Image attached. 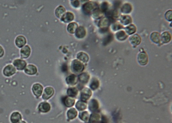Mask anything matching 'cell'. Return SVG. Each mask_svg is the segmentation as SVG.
Segmentation results:
<instances>
[{
	"mask_svg": "<svg viewBox=\"0 0 172 123\" xmlns=\"http://www.w3.org/2000/svg\"><path fill=\"white\" fill-rule=\"evenodd\" d=\"M16 71V69L14 68V66L11 65H9L5 67L3 71V73L6 76L9 77L15 74Z\"/></svg>",
	"mask_w": 172,
	"mask_h": 123,
	"instance_id": "ba28073f",
	"label": "cell"
},
{
	"mask_svg": "<svg viewBox=\"0 0 172 123\" xmlns=\"http://www.w3.org/2000/svg\"><path fill=\"white\" fill-rule=\"evenodd\" d=\"M92 14L93 17V18L96 19H97L101 18L103 17V13L98 8L94 10Z\"/></svg>",
	"mask_w": 172,
	"mask_h": 123,
	"instance_id": "d6a6232c",
	"label": "cell"
},
{
	"mask_svg": "<svg viewBox=\"0 0 172 123\" xmlns=\"http://www.w3.org/2000/svg\"><path fill=\"white\" fill-rule=\"evenodd\" d=\"M72 5L75 7H77L80 5V3L78 1H71Z\"/></svg>",
	"mask_w": 172,
	"mask_h": 123,
	"instance_id": "ee69618b",
	"label": "cell"
},
{
	"mask_svg": "<svg viewBox=\"0 0 172 123\" xmlns=\"http://www.w3.org/2000/svg\"><path fill=\"white\" fill-rule=\"evenodd\" d=\"M112 21L110 20L108 18H103L102 19L99 20L98 23V26L101 28H108L112 22Z\"/></svg>",
	"mask_w": 172,
	"mask_h": 123,
	"instance_id": "8fae6325",
	"label": "cell"
},
{
	"mask_svg": "<svg viewBox=\"0 0 172 123\" xmlns=\"http://www.w3.org/2000/svg\"><path fill=\"white\" fill-rule=\"evenodd\" d=\"M18 123H26L25 121H21L20 122H19Z\"/></svg>",
	"mask_w": 172,
	"mask_h": 123,
	"instance_id": "681fc988",
	"label": "cell"
},
{
	"mask_svg": "<svg viewBox=\"0 0 172 123\" xmlns=\"http://www.w3.org/2000/svg\"><path fill=\"white\" fill-rule=\"evenodd\" d=\"M99 104L96 99H92L90 101L89 104V108L91 112H95L98 109Z\"/></svg>",
	"mask_w": 172,
	"mask_h": 123,
	"instance_id": "ac0fdd59",
	"label": "cell"
},
{
	"mask_svg": "<svg viewBox=\"0 0 172 123\" xmlns=\"http://www.w3.org/2000/svg\"><path fill=\"white\" fill-rule=\"evenodd\" d=\"M31 53V49L28 46H26L23 47L21 50L20 54L21 57L22 58H27L30 55Z\"/></svg>",
	"mask_w": 172,
	"mask_h": 123,
	"instance_id": "44dd1931",
	"label": "cell"
},
{
	"mask_svg": "<svg viewBox=\"0 0 172 123\" xmlns=\"http://www.w3.org/2000/svg\"><path fill=\"white\" fill-rule=\"evenodd\" d=\"M99 8V5L97 3L93 1H89L87 2L83 5L82 10L83 12L86 14H90L92 13L93 12Z\"/></svg>",
	"mask_w": 172,
	"mask_h": 123,
	"instance_id": "6da1fadb",
	"label": "cell"
},
{
	"mask_svg": "<svg viewBox=\"0 0 172 123\" xmlns=\"http://www.w3.org/2000/svg\"><path fill=\"white\" fill-rule=\"evenodd\" d=\"M137 60L138 63L141 65L144 66L146 65L148 61V57L147 54L145 51H142L138 54Z\"/></svg>",
	"mask_w": 172,
	"mask_h": 123,
	"instance_id": "3957f363",
	"label": "cell"
},
{
	"mask_svg": "<svg viewBox=\"0 0 172 123\" xmlns=\"http://www.w3.org/2000/svg\"><path fill=\"white\" fill-rule=\"evenodd\" d=\"M108 28H101L100 30V32L102 33H105L108 32Z\"/></svg>",
	"mask_w": 172,
	"mask_h": 123,
	"instance_id": "f6af8a7d",
	"label": "cell"
},
{
	"mask_svg": "<svg viewBox=\"0 0 172 123\" xmlns=\"http://www.w3.org/2000/svg\"><path fill=\"white\" fill-rule=\"evenodd\" d=\"M13 65L18 70H22L26 67V63L23 60L17 59L13 62Z\"/></svg>",
	"mask_w": 172,
	"mask_h": 123,
	"instance_id": "4fadbf2b",
	"label": "cell"
},
{
	"mask_svg": "<svg viewBox=\"0 0 172 123\" xmlns=\"http://www.w3.org/2000/svg\"><path fill=\"white\" fill-rule=\"evenodd\" d=\"M86 35V31L83 27L80 26L77 28L75 32V35L78 38H83Z\"/></svg>",
	"mask_w": 172,
	"mask_h": 123,
	"instance_id": "2e32d148",
	"label": "cell"
},
{
	"mask_svg": "<svg viewBox=\"0 0 172 123\" xmlns=\"http://www.w3.org/2000/svg\"><path fill=\"white\" fill-rule=\"evenodd\" d=\"M171 40V35L169 32H164L161 35V41L163 44H167Z\"/></svg>",
	"mask_w": 172,
	"mask_h": 123,
	"instance_id": "5bb4252c",
	"label": "cell"
},
{
	"mask_svg": "<svg viewBox=\"0 0 172 123\" xmlns=\"http://www.w3.org/2000/svg\"><path fill=\"white\" fill-rule=\"evenodd\" d=\"M75 106L79 111H83L87 108V104L85 102L79 101L77 102Z\"/></svg>",
	"mask_w": 172,
	"mask_h": 123,
	"instance_id": "e575fe53",
	"label": "cell"
},
{
	"mask_svg": "<svg viewBox=\"0 0 172 123\" xmlns=\"http://www.w3.org/2000/svg\"><path fill=\"white\" fill-rule=\"evenodd\" d=\"M120 24L124 26H126L131 24L132 22V19L131 17L128 15H122L120 18Z\"/></svg>",
	"mask_w": 172,
	"mask_h": 123,
	"instance_id": "7c38bea8",
	"label": "cell"
},
{
	"mask_svg": "<svg viewBox=\"0 0 172 123\" xmlns=\"http://www.w3.org/2000/svg\"><path fill=\"white\" fill-rule=\"evenodd\" d=\"M114 39V36L111 33L108 34L107 35L105 36V38L103 39V45L104 46H106L111 43Z\"/></svg>",
	"mask_w": 172,
	"mask_h": 123,
	"instance_id": "f546056e",
	"label": "cell"
},
{
	"mask_svg": "<svg viewBox=\"0 0 172 123\" xmlns=\"http://www.w3.org/2000/svg\"><path fill=\"white\" fill-rule=\"evenodd\" d=\"M106 17L112 20V21H114L116 19H118L119 17L118 10L115 9H110L108 10L105 13Z\"/></svg>",
	"mask_w": 172,
	"mask_h": 123,
	"instance_id": "277c9868",
	"label": "cell"
},
{
	"mask_svg": "<svg viewBox=\"0 0 172 123\" xmlns=\"http://www.w3.org/2000/svg\"><path fill=\"white\" fill-rule=\"evenodd\" d=\"M25 71L26 74H28V75H34L37 73V68L32 65H29L26 67Z\"/></svg>",
	"mask_w": 172,
	"mask_h": 123,
	"instance_id": "484cf974",
	"label": "cell"
},
{
	"mask_svg": "<svg viewBox=\"0 0 172 123\" xmlns=\"http://www.w3.org/2000/svg\"><path fill=\"white\" fill-rule=\"evenodd\" d=\"M151 40L156 44H158L161 42V35L157 32H153L150 35Z\"/></svg>",
	"mask_w": 172,
	"mask_h": 123,
	"instance_id": "e0dca14e",
	"label": "cell"
},
{
	"mask_svg": "<svg viewBox=\"0 0 172 123\" xmlns=\"http://www.w3.org/2000/svg\"><path fill=\"white\" fill-rule=\"evenodd\" d=\"M77 112L75 108H71L68 110L67 116L69 120H73L76 118Z\"/></svg>",
	"mask_w": 172,
	"mask_h": 123,
	"instance_id": "4dcf8cb0",
	"label": "cell"
},
{
	"mask_svg": "<svg viewBox=\"0 0 172 123\" xmlns=\"http://www.w3.org/2000/svg\"><path fill=\"white\" fill-rule=\"evenodd\" d=\"M102 123H107V120H106V118L103 116L102 118Z\"/></svg>",
	"mask_w": 172,
	"mask_h": 123,
	"instance_id": "7dc6e473",
	"label": "cell"
},
{
	"mask_svg": "<svg viewBox=\"0 0 172 123\" xmlns=\"http://www.w3.org/2000/svg\"><path fill=\"white\" fill-rule=\"evenodd\" d=\"M51 106L47 102H42L38 106V109L40 112L47 113L50 111Z\"/></svg>",
	"mask_w": 172,
	"mask_h": 123,
	"instance_id": "30bf717a",
	"label": "cell"
},
{
	"mask_svg": "<svg viewBox=\"0 0 172 123\" xmlns=\"http://www.w3.org/2000/svg\"><path fill=\"white\" fill-rule=\"evenodd\" d=\"M165 18L168 21L171 22L172 19V10L167 11L165 14Z\"/></svg>",
	"mask_w": 172,
	"mask_h": 123,
	"instance_id": "b9f144b4",
	"label": "cell"
},
{
	"mask_svg": "<svg viewBox=\"0 0 172 123\" xmlns=\"http://www.w3.org/2000/svg\"><path fill=\"white\" fill-rule=\"evenodd\" d=\"M90 76L89 74L86 72L82 73L78 76L79 81L82 84H86L88 82L90 79Z\"/></svg>",
	"mask_w": 172,
	"mask_h": 123,
	"instance_id": "d6986e66",
	"label": "cell"
},
{
	"mask_svg": "<svg viewBox=\"0 0 172 123\" xmlns=\"http://www.w3.org/2000/svg\"><path fill=\"white\" fill-rule=\"evenodd\" d=\"M62 69H64V71H66L67 69V65H63V67H62Z\"/></svg>",
	"mask_w": 172,
	"mask_h": 123,
	"instance_id": "c3c4849f",
	"label": "cell"
},
{
	"mask_svg": "<svg viewBox=\"0 0 172 123\" xmlns=\"http://www.w3.org/2000/svg\"><path fill=\"white\" fill-rule=\"evenodd\" d=\"M121 5V2L120 1H114V9L118 10V9L120 8Z\"/></svg>",
	"mask_w": 172,
	"mask_h": 123,
	"instance_id": "7bdbcfd3",
	"label": "cell"
},
{
	"mask_svg": "<svg viewBox=\"0 0 172 123\" xmlns=\"http://www.w3.org/2000/svg\"><path fill=\"white\" fill-rule=\"evenodd\" d=\"M4 51L3 48L0 46V57H2L4 55Z\"/></svg>",
	"mask_w": 172,
	"mask_h": 123,
	"instance_id": "bcb514c9",
	"label": "cell"
},
{
	"mask_svg": "<svg viewBox=\"0 0 172 123\" xmlns=\"http://www.w3.org/2000/svg\"><path fill=\"white\" fill-rule=\"evenodd\" d=\"M64 105L67 107L73 106L75 103V100L71 98L66 97L63 99Z\"/></svg>",
	"mask_w": 172,
	"mask_h": 123,
	"instance_id": "f1b7e54d",
	"label": "cell"
},
{
	"mask_svg": "<svg viewBox=\"0 0 172 123\" xmlns=\"http://www.w3.org/2000/svg\"><path fill=\"white\" fill-rule=\"evenodd\" d=\"M65 10L64 7L60 6L56 10V14L58 17H62L65 13Z\"/></svg>",
	"mask_w": 172,
	"mask_h": 123,
	"instance_id": "d590c367",
	"label": "cell"
},
{
	"mask_svg": "<svg viewBox=\"0 0 172 123\" xmlns=\"http://www.w3.org/2000/svg\"><path fill=\"white\" fill-rule=\"evenodd\" d=\"M10 119L12 123H18L22 120V115L18 112H14L11 115Z\"/></svg>",
	"mask_w": 172,
	"mask_h": 123,
	"instance_id": "9a60e30c",
	"label": "cell"
},
{
	"mask_svg": "<svg viewBox=\"0 0 172 123\" xmlns=\"http://www.w3.org/2000/svg\"><path fill=\"white\" fill-rule=\"evenodd\" d=\"M26 43V38L23 36H19L16 39V45L19 48L23 47Z\"/></svg>",
	"mask_w": 172,
	"mask_h": 123,
	"instance_id": "603a6c76",
	"label": "cell"
},
{
	"mask_svg": "<svg viewBox=\"0 0 172 123\" xmlns=\"http://www.w3.org/2000/svg\"><path fill=\"white\" fill-rule=\"evenodd\" d=\"M77 56L79 60L82 62L83 63H87L89 60V57L88 55L84 52H80L77 54Z\"/></svg>",
	"mask_w": 172,
	"mask_h": 123,
	"instance_id": "4316f807",
	"label": "cell"
},
{
	"mask_svg": "<svg viewBox=\"0 0 172 123\" xmlns=\"http://www.w3.org/2000/svg\"><path fill=\"white\" fill-rule=\"evenodd\" d=\"M74 15L72 13L67 12L65 13L61 19L62 21L65 22H69L74 19Z\"/></svg>",
	"mask_w": 172,
	"mask_h": 123,
	"instance_id": "cb8c5ba5",
	"label": "cell"
},
{
	"mask_svg": "<svg viewBox=\"0 0 172 123\" xmlns=\"http://www.w3.org/2000/svg\"><path fill=\"white\" fill-rule=\"evenodd\" d=\"M78 28V25L76 22L70 23L68 26L67 29L68 32L71 34H74Z\"/></svg>",
	"mask_w": 172,
	"mask_h": 123,
	"instance_id": "836d02e7",
	"label": "cell"
},
{
	"mask_svg": "<svg viewBox=\"0 0 172 123\" xmlns=\"http://www.w3.org/2000/svg\"><path fill=\"white\" fill-rule=\"evenodd\" d=\"M71 69L74 72L80 73L84 70V66L81 62L77 60H75L72 62L71 64Z\"/></svg>",
	"mask_w": 172,
	"mask_h": 123,
	"instance_id": "7a4b0ae2",
	"label": "cell"
},
{
	"mask_svg": "<svg viewBox=\"0 0 172 123\" xmlns=\"http://www.w3.org/2000/svg\"><path fill=\"white\" fill-rule=\"evenodd\" d=\"M79 118L83 121H87L89 118V114L87 112H83L80 113Z\"/></svg>",
	"mask_w": 172,
	"mask_h": 123,
	"instance_id": "ab89813d",
	"label": "cell"
},
{
	"mask_svg": "<svg viewBox=\"0 0 172 123\" xmlns=\"http://www.w3.org/2000/svg\"><path fill=\"white\" fill-rule=\"evenodd\" d=\"M43 87L39 84H35L32 87V91L36 97H40L43 92Z\"/></svg>",
	"mask_w": 172,
	"mask_h": 123,
	"instance_id": "9c48e42d",
	"label": "cell"
},
{
	"mask_svg": "<svg viewBox=\"0 0 172 123\" xmlns=\"http://www.w3.org/2000/svg\"><path fill=\"white\" fill-rule=\"evenodd\" d=\"M54 93V91L52 87H46L44 92L42 98L44 100H48L53 96Z\"/></svg>",
	"mask_w": 172,
	"mask_h": 123,
	"instance_id": "52a82bcc",
	"label": "cell"
},
{
	"mask_svg": "<svg viewBox=\"0 0 172 123\" xmlns=\"http://www.w3.org/2000/svg\"><path fill=\"white\" fill-rule=\"evenodd\" d=\"M115 36L117 40L119 41H124L127 39L128 35L126 34L125 31L120 30L116 33Z\"/></svg>",
	"mask_w": 172,
	"mask_h": 123,
	"instance_id": "7402d4cb",
	"label": "cell"
},
{
	"mask_svg": "<svg viewBox=\"0 0 172 123\" xmlns=\"http://www.w3.org/2000/svg\"><path fill=\"white\" fill-rule=\"evenodd\" d=\"M121 13L124 14H129L132 12V7L129 3H125L121 6L120 8Z\"/></svg>",
	"mask_w": 172,
	"mask_h": 123,
	"instance_id": "ffe728a7",
	"label": "cell"
},
{
	"mask_svg": "<svg viewBox=\"0 0 172 123\" xmlns=\"http://www.w3.org/2000/svg\"><path fill=\"white\" fill-rule=\"evenodd\" d=\"M109 4L108 2H103L101 4L100 8L99 9L103 13H105L109 10Z\"/></svg>",
	"mask_w": 172,
	"mask_h": 123,
	"instance_id": "60d3db41",
	"label": "cell"
},
{
	"mask_svg": "<svg viewBox=\"0 0 172 123\" xmlns=\"http://www.w3.org/2000/svg\"><path fill=\"white\" fill-rule=\"evenodd\" d=\"M111 27H112V30L115 32V31H119V30L122 29L123 28V26L119 22H114L112 24Z\"/></svg>",
	"mask_w": 172,
	"mask_h": 123,
	"instance_id": "f35d334b",
	"label": "cell"
},
{
	"mask_svg": "<svg viewBox=\"0 0 172 123\" xmlns=\"http://www.w3.org/2000/svg\"><path fill=\"white\" fill-rule=\"evenodd\" d=\"M100 116L99 114L93 113L90 117V123H98L100 121Z\"/></svg>",
	"mask_w": 172,
	"mask_h": 123,
	"instance_id": "1f68e13d",
	"label": "cell"
},
{
	"mask_svg": "<svg viewBox=\"0 0 172 123\" xmlns=\"http://www.w3.org/2000/svg\"><path fill=\"white\" fill-rule=\"evenodd\" d=\"M125 32L127 35H132L136 31V28L134 24H130L125 28Z\"/></svg>",
	"mask_w": 172,
	"mask_h": 123,
	"instance_id": "d4e9b609",
	"label": "cell"
},
{
	"mask_svg": "<svg viewBox=\"0 0 172 123\" xmlns=\"http://www.w3.org/2000/svg\"><path fill=\"white\" fill-rule=\"evenodd\" d=\"M129 42L134 48L139 45L141 42V38L138 34H133L129 38Z\"/></svg>",
	"mask_w": 172,
	"mask_h": 123,
	"instance_id": "5b68a950",
	"label": "cell"
},
{
	"mask_svg": "<svg viewBox=\"0 0 172 123\" xmlns=\"http://www.w3.org/2000/svg\"><path fill=\"white\" fill-rule=\"evenodd\" d=\"M92 92L91 90L88 88H84L81 92V101L86 102L90 98Z\"/></svg>",
	"mask_w": 172,
	"mask_h": 123,
	"instance_id": "8992f818",
	"label": "cell"
},
{
	"mask_svg": "<svg viewBox=\"0 0 172 123\" xmlns=\"http://www.w3.org/2000/svg\"><path fill=\"white\" fill-rule=\"evenodd\" d=\"M99 81L96 78L93 79L90 85L91 89H92L93 90H96L99 87Z\"/></svg>",
	"mask_w": 172,
	"mask_h": 123,
	"instance_id": "74e56055",
	"label": "cell"
},
{
	"mask_svg": "<svg viewBox=\"0 0 172 123\" xmlns=\"http://www.w3.org/2000/svg\"><path fill=\"white\" fill-rule=\"evenodd\" d=\"M78 91L77 88L75 87L69 88L67 90V94L68 96L71 97H76L78 94Z\"/></svg>",
	"mask_w": 172,
	"mask_h": 123,
	"instance_id": "8d00e7d4",
	"label": "cell"
},
{
	"mask_svg": "<svg viewBox=\"0 0 172 123\" xmlns=\"http://www.w3.org/2000/svg\"><path fill=\"white\" fill-rule=\"evenodd\" d=\"M66 81L69 85H74L77 83V78L75 75H70L66 78Z\"/></svg>",
	"mask_w": 172,
	"mask_h": 123,
	"instance_id": "83f0119b",
	"label": "cell"
}]
</instances>
